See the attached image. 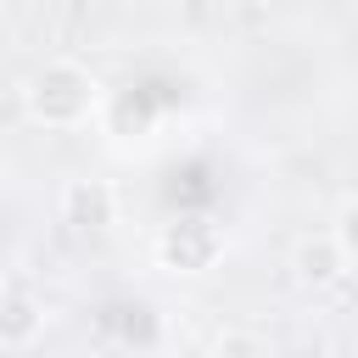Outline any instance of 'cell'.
<instances>
[{
	"label": "cell",
	"mask_w": 358,
	"mask_h": 358,
	"mask_svg": "<svg viewBox=\"0 0 358 358\" xmlns=\"http://www.w3.org/2000/svg\"><path fill=\"white\" fill-rule=\"evenodd\" d=\"M17 101H22V117L34 129H50V134H67V129H90L106 106V84L73 62V56H50L39 67H28V78L17 84Z\"/></svg>",
	"instance_id": "cell-1"
},
{
	"label": "cell",
	"mask_w": 358,
	"mask_h": 358,
	"mask_svg": "<svg viewBox=\"0 0 358 358\" xmlns=\"http://www.w3.org/2000/svg\"><path fill=\"white\" fill-rule=\"evenodd\" d=\"M229 252V229L213 213H173L151 235V263L173 280H207Z\"/></svg>",
	"instance_id": "cell-2"
},
{
	"label": "cell",
	"mask_w": 358,
	"mask_h": 358,
	"mask_svg": "<svg viewBox=\"0 0 358 358\" xmlns=\"http://www.w3.org/2000/svg\"><path fill=\"white\" fill-rule=\"evenodd\" d=\"M56 213H62V224L73 235H90V241L112 235V224H117V185L95 179V173H73L62 185V196H56Z\"/></svg>",
	"instance_id": "cell-3"
},
{
	"label": "cell",
	"mask_w": 358,
	"mask_h": 358,
	"mask_svg": "<svg viewBox=\"0 0 358 358\" xmlns=\"http://www.w3.org/2000/svg\"><path fill=\"white\" fill-rule=\"evenodd\" d=\"M50 330V308L28 280H0V352H28Z\"/></svg>",
	"instance_id": "cell-4"
},
{
	"label": "cell",
	"mask_w": 358,
	"mask_h": 358,
	"mask_svg": "<svg viewBox=\"0 0 358 358\" xmlns=\"http://www.w3.org/2000/svg\"><path fill=\"white\" fill-rule=\"evenodd\" d=\"M347 274H352V257L341 252V241L330 229L324 235H296V246H291V280L302 291H336Z\"/></svg>",
	"instance_id": "cell-5"
},
{
	"label": "cell",
	"mask_w": 358,
	"mask_h": 358,
	"mask_svg": "<svg viewBox=\"0 0 358 358\" xmlns=\"http://www.w3.org/2000/svg\"><path fill=\"white\" fill-rule=\"evenodd\" d=\"M207 358H274V352H268V341H263L257 330H246V324H229V330H218V336H213Z\"/></svg>",
	"instance_id": "cell-6"
},
{
	"label": "cell",
	"mask_w": 358,
	"mask_h": 358,
	"mask_svg": "<svg viewBox=\"0 0 358 358\" xmlns=\"http://www.w3.org/2000/svg\"><path fill=\"white\" fill-rule=\"evenodd\" d=\"M330 235L341 241V252H347L352 268H358V190L341 196V207H336V218H330Z\"/></svg>",
	"instance_id": "cell-7"
}]
</instances>
